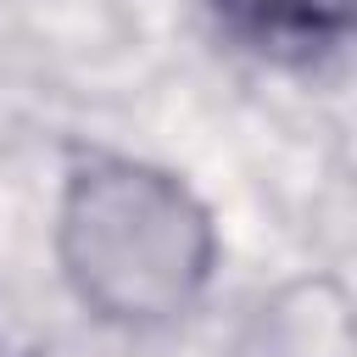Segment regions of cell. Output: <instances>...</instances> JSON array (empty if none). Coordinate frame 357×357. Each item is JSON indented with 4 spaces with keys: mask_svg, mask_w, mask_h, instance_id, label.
I'll return each mask as SVG.
<instances>
[{
    "mask_svg": "<svg viewBox=\"0 0 357 357\" xmlns=\"http://www.w3.org/2000/svg\"><path fill=\"white\" fill-rule=\"evenodd\" d=\"M218 33L268 67H324L351 39V0H206Z\"/></svg>",
    "mask_w": 357,
    "mask_h": 357,
    "instance_id": "2",
    "label": "cell"
},
{
    "mask_svg": "<svg viewBox=\"0 0 357 357\" xmlns=\"http://www.w3.org/2000/svg\"><path fill=\"white\" fill-rule=\"evenodd\" d=\"M218 257L206 206L145 162L100 156L67 178L61 262L84 307L117 324H156L195 301Z\"/></svg>",
    "mask_w": 357,
    "mask_h": 357,
    "instance_id": "1",
    "label": "cell"
}]
</instances>
